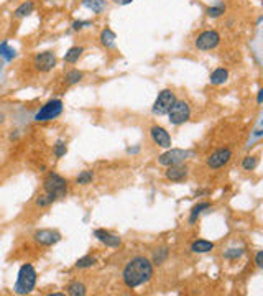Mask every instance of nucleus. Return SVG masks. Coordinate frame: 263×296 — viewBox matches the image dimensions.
<instances>
[{"label":"nucleus","instance_id":"nucleus-1","mask_svg":"<svg viewBox=\"0 0 263 296\" xmlns=\"http://www.w3.org/2000/svg\"><path fill=\"white\" fill-rule=\"evenodd\" d=\"M153 277V264L145 257H135L125 265L122 278L128 288H139L152 280Z\"/></svg>","mask_w":263,"mask_h":296},{"label":"nucleus","instance_id":"nucleus-2","mask_svg":"<svg viewBox=\"0 0 263 296\" xmlns=\"http://www.w3.org/2000/svg\"><path fill=\"white\" fill-rule=\"evenodd\" d=\"M43 187H45V194L38 196V199H36V206L40 207L51 206L54 201L64 198L66 193H68V181L62 176H60V174L49 173L46 179H45Z\"/></svg>","mask_w":263,"mask_h":296},{"label":"nucleus","instance_id":"nucleus-3","mask_svg":"<svg viewBox=\"0 0 263 296\" xmlns=\"http://www.w3.org/2000/svg\"><path fill=\"white\" fill-rule=\"evenodd\" d=\"M36 286V270L30 264H25L20 266L16 283L14 286V291L16 295H28L35 290Z\"/></svg>","mask_w":263,"mask_h":296},{"label":"nucleus","instance_id":"nucleus-4","mask_svg":"<svg viewBox=\"0 0 263 296\" xmlns=\"http://www.w3.org/2000/svg\"><path fill=\"white\" fill-rule=\"evenodd\" d=\"M189 117H191V107L185 101H174L171 109L168 110V120L171 125H181L187 122Z\"/></svg>","mask_w":263,"mask_h":296},{"label":"nucleus","instance_id":"nucleus-5","mask_svg":"<svg viewBox=\"0 0 263 296\" xmlns=\"http://www.w3.org/2000/svg\"><path fill=\"white\" fill-rule=\"evenodd\" d=\"M62 114V102L60 99H53L45 104L41 109L35 114L36 122H49V120L58 119Z\"/></svg>","mask_w":263,"mask_h":296},{"label":"nucleus","instance_id":"nucleus-6","mask_svg":"<svg viewBox=\"0 0 263 296\" xmlns=\"http://www.w3.org/2000/svg\"><path fill=\"white\" fill-rule=\"evenodd\" d=\"M191 156V152L187 150H181V148H168L163 155L158 158V163L163 166H176V165H183L187 158Z\"/></svg>","mask_w":263,"mask_h":296},{"label":"nucleus","instance_id":"nucleus-7","mask_svg":"<svg viewBox=\"0 0 263 296\" xmlns=\"http://www.w3.org/2000/svg\"><path fill=\"white\" fill-rule=\"evenodd\" d=\"M176 101V95H174L173 91L170 89H163L160 94L156 95L155 104L152 107V112L155 115H166L168 110L171 109V106Z\"/></svg>","mask_w":263,"mask_h":296},{"label":"nucleus","instance_id":"nucleus-8","mask_svg":"<svg viewBox=\"0 0 263 296\" xmlns=\"http://www.w3.org/2000/svg\"><path fill=\"white\" fill-rule=\"evenodd\" d=\"M219 43H220V35L216 30H206V31L199 33L198 38H196V41H194L196 48L201 49V51L214 49Z\"/></svg>","mask_w":263,"mask_h":296},{"label":"nucleus","instance_id":"nucleus-9","mask_svg":"<svg viewBox=\"0 0 263 296\" xmlns=\"http://www.w3.org/2000/svg\"><path fill=\"white\" fill-rule=\"evenodd\" d=\"M232 160V150L231 148H219L216 150L212 155L207 158V166L212 170H220L224 168L229 161Z\"/></svg>","mask_w":263,"mask_h":296},{"label":"nucleus","instance_id":"nucleus-10","mask_svg":"<svg viewBox=\"0 0 263 296\" xmlns=\"http://www.w3.org/2000/svg\"><path fill=\"white\" fill-rule=\"evenodd\" d=\"M33 239H35L36 244L43 245V247H51V245H56L61 240V234L58 231H53V229H40V231L35 232Z\"/></svg>","mask_w":263,"mask_h":296},{"label":"nucleus","instance_id":"nucleus-11","mask_svg":"<svg viewBox=\"0 0 263 296\" xmlns=\"http://www.w3.org/2000/svg\"><path fill=\"white\" fill-rule=\"evenodd\" d=\"M54 66H56V56H54V53L45 51V53L36 55L35 68L38 71H41V73H48V71H51Z\"/></svg>","mask_w":263,"mask_h":296},{"label":"nucleus","instance_id":"nucleus-12","mask_svg":"<svg viewBox=\"0 0 263 296\" xmlns=\"http://www.w3.org/2000/svg\"><path fill=\"white\" fill-rule=\"evenodd\" d=\"M150 135H152V140L155 141L158 147L161 148H171V137L170 133L165 130L163 127L160 125H153L152 128H150Z\"/></svg>","mask_w":263,"mask_h":296},{"label":"nucleus","instance_id":"nucleus-13","mask_svg":"<svg viewBox=\"0 0 263 296\" xmlns=\"http://www.w3.org/2000/svg\"><path fill=\"white\" fill-rule=\"evenodd\" d=\"M94 235H95V239L99 242H102L104 245H107V247L117 249L122 245V239H120L119 235L110 234V232L106 231V229H97V231H94Z\"/></svg>","mask_w":263,"mask_h":296},{"label":"nucleus","instance_id":"nucleus-14","mask_svg":"<svg viewBox=\"0 0 263 296\" xmlns=\"http://www.w3.org/2000/svg\"><path fill=\"white\" fill-rule=\"evenodd\" d=\"M165 176L170 179V181H174V183H179L183 179H186L187 176V168L183 165H176V166H168L166 170Z\"/></svg>","mask_w":263,"mask_h":296},{"label":"nucleus","instance_id":"nucleus-15","mask_svg":"<svg viewBox=\"0 0 263 296\" xmlns=\"http://www.w3.org/2000/svg\"><path fill=\"white\" fill-rule=\"evenodd\" d=\"M211 250H214V244L209 240L198 239L191 244V252L193 253H209Z\"/></svg>","mask_w":263,"mask_h":296},{"label":"nucleus","instance_id":"nucleus-16","mask_svg":"<svg viewBox=\"0 0 263 296\" xmlns=\"http://www.w3.org/2000/svg\"><path fill=\"white\" fill-rule=\"evenodd\" d=\"M227 78H229V71L227 69L217 68V69L212 71V74H211V84L220 86V84H224V82L227 81Z\"/></svg>","mask_w":263,"mask_h":296},{"label":"nucleus","instance_id":"nucleus-17","mask_svg":"<svg viewBox=\"0 0 263 296\" xmlns=\"http://www.w3.org/2000/svg\"><path fill=\"white\" fill-rule=\"evenodd\" d=\"M82 5L89 8V10H93L94 14H102L107 8L106 0H82Z\"/></svg>","mask_w":263,"mask_h":296},{"label":"nucleus","instance_id":"nucleus-18","mask_svg":"<svg viewBox=\"0 0 263 296\" xmlns=\"http://www.w3.org/2000/svg\"><path fill=\"white\" fill-rule=\"evenodd\" d=\"M33 8H35V5H33V2H23L22 5H18L15 8V12H14V15H15V18H23V16H27V15H30L31 12H33Z\"/></svg>","mask_w":263,"mask_h":296},{"label":"nucleus","instance_id":"nucleus-19","mask_svg":"<svg viewBox=\"0 0 263 296\" xmlns=\"http://www.w3.org/2000/svg\"><path fill=\"white\" fill-rule=\"evenodd\" d=\"M211 207V203H199V204H196V206L191 209V216H189V224H194L196 220H198L199 216L202 214L204 211L206 209H209Z\"/></svg>","mask_w":263,"mask_h":296},{"label":"nucleus","instance_id":"nucleus-20","mask_svg":"<svg viewBox=\"0 0 263 296\" xmlns=\"http://www.w3.org/2000/svg\"><path fill=\"white\" fill-rule=\"evenodd\" d=\"M115 33L110 30V28H106V30H102L101 33V43L104 45L106 48H112L115 45Z\"/></svg>","mask_w":263,"mask_h":296},{"label":"nucleus","instance_id":"nucleus-21","mask_svg":"<svg viewBox=\"0 0 263 296\" xmlns=\"http://www.w3.org/2000/svg\"><path fill=\"white\" fill-rule=\"evenodd\" d=\"M82 51H84V49H82L81 47H73V48H69L68 53L64 55V61L69 62V64H74V62H77V60L81 58Z\"/></svg>","mask_w":263,"mask_h":296},{"label":"nucleus","instance_id":"nucleus-22","mask_svg":"<svg viewBox=\"0 0 263 296\" xmlns=\"http://www.w3.org/2000/svg\"><path fill=\"white\" fill-rule=\"evenodd\" d=\"M168 255H170V250L166 247L163 249H158L155 253H153V265H163L166 260H168Z\"/></svg>","mask_w":263,"mask_h":296},{"label":"nucleus","instance_id":"nucleus-23","mask_svg":"<svg viewBox=\"0 0 263 296\" xmlns=\"http://www.w3.org/2000/svg\"><path fill=\"white\" fill-rule=\"evenodd\" d=\"M0 56L5 58L7 61H12V60H14V58L16 56V51H15L14 48L8 47L7 41H3V43L0 45Z\"/></svg>","mask_w":263,"mask_h":296},{"label":"nucleus","instance_id":"nucleus-24","mask_svg":"<svg viewBox=\"0 0 263 296\" xmlns=\"http://www.w3.org/2000/svg\"><path fill=\"white\" fill-rule=\"evenodd\" d=\"M68 293L71 296H84L86 295V286L82 285V283H79V281H74L68 286Z\"/></svg>","mask_w":263,"mask_h":296},{"label":"nucleus","instance_id":"nucleus-25","mask_svg":"<svg viewBox=\"0 0 263 296\" xmlns=\"http://www.w3.org/2000/svg\"><path fill=\"white\" fill-rule=\"evenodd\" d=\"M95 262H97V258L93 257V255H86L82 258H79L76 262V268H89V266L95 265Z\"/></svg>","mask_w":263,"mask_h":296},{"label":"nucleus","instance_id":"nucleus-26","mask_svg":"<svg viewBox=\"0 0 263 296\" xmlns=\"http://www.w3.org/2000/svg\"><path fill=\"white\" fill-rule=\"evenodd\" d=\"M257 165H258L257 156H245L244 161H242V168H244L245 171H253V170L257 168Z\"/></svg>","mask_w":263,"mask_h":296},{"label":"nucleus","instance_id":"nucleus-27","mask_svg":"<svg viewBox=\"0 0 263 296\" xmlns=\"http://www.w3.org/2000/svg\"><path fill=\"white\" fill-rule=\"evenodd\" d=\"M81 79H82V73H81V71H77V69H73V71H69V73L66 74V82H68L69 86L77 84Z\"/></svg>","mask_w":263,"mask_h":296},{"label":"nucleus","instance_id":"nucleus-28","mask_svg":"<svg viewBox=\"0 0 263 296\" xmlns=\"http://www.w3.org/2000/svg\"><path fill=\"white\" fill-rule=\"evenodd\" d=\"M225 12V5L224 3H217L216 7H209L206 10V14L211 16V18H217V16H220Z\"/></svg>","mask_w":263,"mask_h":296},{"label":"nucleus","instance_id":"nucleus-29","mask_svg":"<svg viewBox=\"0 0 263 296\" xmlns=\"http://www.w3.org/2000/svg\"><path fill=\"white\" fill-rule=\"evenodd\" d=\"M94 179V173L93 171H81L79 173V176L76 178V183L77 185H89L91 181Z\"/></svg>","mask_w":263,"mask_h":296},{"label":"nucleus","instance_id":"nucleus-30","mask_svg":"<svg viewBox=\"0 0 263 296\" xmlns=\"http://www.w3.org/2000/svg\"><path fill=\"white\" fill-rule=\"evenodd\" d=\"M54 155H56V158H61L66 155V143L61 140L56 141V145H54Z\"/></svg>","mask_w":263,"mask_h":296},{"label":"nucleus","instance_id":"nucleus-31","mask_svg":"<svg viewBox=\"0 0 263 296\" xmlns=\"http://www.w3.org/2000/svg\"><path fill=\"white\" fill-rule=\"evenodd\" d=\"M242 255H244V250H242V249H231V250H227V252L224 253V257L229 258V260H235V258H239Z\"/></svg>","mask_w":263,"mask_h":296},{"label":"nucleus","instance_id":"nucleus-32","mask_svg":"<svg viewBox=\"0 0 263 296\" xmlns=\"http://www.w3.org/2000/svg\"><path fill=\"white\" fill-rule=\"evenodd\" d=\"M91 22H74L73 23V30H82V28H86V27H91Z\"/></svg>","mask_w":263,"mask_h":296},{"label":"nucleus","instance_id":"nucleus-33","mask_svg":"<svg viewBox=\"0 0 263 296\" xmlns=\"http://www.w3.org/2000/svg\"><path fill=\"white\" fill-rule=\"evenodd\" d=\"M255 264H257L258 268H262V266H263V252H262V250L257 253V257H255Z\"/></svg>","mask_w":263,"mask_h":296},{"label":"nucleus","instance_id":"nucleus-34","mask_svg":"<svg viewBox=\"0 0 263 296\" xmlns=\"http://www.w3.org/2000/svg\"><path fill=\"white\" fill-rule=\"evenodd\" d=\"M112 2H115L117 5H128V3H132V0H112Z\"/></svg>","mask_w":263,"mask_h":296},{"label":"nucleus","instance_id":"nucleus-35","mask_svg":"<svg viewBox=\"0 0 263 296\" xmlns=\"http://www.w3.org/2000/svg\"><path fill=\"white\" fill-rule=\"evenodd\" d=\"M263 101V91H258V95H257V102L258 104H262Z\"/></svg>","mask_w":263,"mask_h":296},{"label":"nucleus","instance_id":"nucleus-36","mask_svg":"<svg viewBox=\"0 0 263 296\" xmlns=\"http://www.w3.org/2000/svg\"><path fill=\"white\" fill-rule=\"evenodd\" d=\"M3 120H5V115L0 114V124H3Z\"/></svg>","mask_w":263,"mask_h":296}]
</instances>
